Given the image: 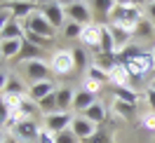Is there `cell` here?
<instances>
[{
	"mask_svg": "<svg viewBox=\"0 0 155 143\" xmlns=\"http://www.w3.org/2000/svg\"><path fill=\"white\" fill-rule=\"evenodd\" d=\"M106 115H108V110H106V106L101 103V101H97L94 106H89L87 110L82 113V117H87L89 122H94L99 127V124H104L106 122Z\"/></svg>",
	"mask_w": 155,
	"mask_h": 143,
	"instance_id": "obj_20",
	"label": "cell"
},
{
	"mask_svg": "<svg viewBox=\"0 0 155 143\" xmlns=\"http://www.w3.org/2000/svg\"><path fill=\"white\" fill-rule=\"evenodd\" d=\"M94 103H97V96L89 94L87 89H82V87H80L75 92V96H73V110H75V115H82L89 106H94Z\"/></svg>",
	"mask_w": 155,
	"mask_h": 143,
	"instance_id": "obj_15",
	"label": "cell"
},
{
	"mask_svg": "<svg viewBox=\"0 0 155 143\" xmlns=\"http://www.w3.org/2000/svg\"><path fill=\"white\" fill-rule=\"evenodd\" d=\"M125 68H127V73L132 75V82H134V80L146 77V75H148V73L155 68L153 52H143L141 57H134V59H129V61H125Z\"/></svg>",
	"mask_w": 155,
	"mask_h": 143,
	"instance_id": "obj_3",
	"label": "cell"
},
{
	"mask_svg": "<svg viewBox=\"0 0 155 143\" xmlns=\"http://www.w3.org/2000/svg\"><path fill=\"white\" fill-rule=\"evenodd\" d=\"M87 80H94V82H99V85H106L108 82V73L101 70V68H97V66H92L87 70Z\"/></svg>",
	"mask_w": 155,
	"mask_h": 143,
	"instance_id": "obj_31",
	"label": "cell"
},
{
	"mask_svg": "<svg viewBox=\"0 0 155 143\" xmlns=\"http://www.w3.org/2000/svg\"><path fill=\"white\" fill-rule=\"evenodd\" d=\"M38 7H40L38 2H10V5H7V10L12 12V17L19 19V21H26L31 14L38 12Z\"/></svg>",
	"mask_w": 155,
	"mask_h": 143,
	"instance_id": "obj_14",
	"label": "cell"
},
{
	"mask_svg": "<svg viewBox=\"0 0 155 143\" xmlns=\"http://www.w3.org/2000/svg\"><path fill=\"white\" fill-rule=\"evenodd\" d=\"M2 63H5V59H2V54H0V70H2Z\"/></svg>",
	"mask_w": 155,
	"mask_h": 143,
	"instance_id": "obj_45",
	"label": "cell"
},
{
	"mask_svg": "<svg viewBox=\"0 0 155 143\" xmlns=\"http://www.w3.org/2000/svg\"><path fill=\"white\" fill-rule=\"evenodd\" d=\"M0 143H2V132H0Z\"/></svg>",
	"mask_w": 155,
	"mask_h": 143,
	"instance_id": "obj_46",
	"label": "cell"
},
{
	"mask_svg": "<svg viewBox=\"0 0 155 143\" xmlns=\"http://www.w3.org/2000/svg\"><path fill=\"white\" fill-rule=\"evenodd\" d=\"M73 59H75V68H78V70L87 66V54H85V49H82V47L73 49Z\"/></svg>",
	"mask_w": 155,
	"mask_h": 143,
	"instance_id": "obj_34",
	"label": "cell"
},
{
	"mask_svg": "<svg viewBox=\"0 0 155 143\" xmlns=\"http://www.w3.org/2000/svg\"><path fill=\"white\" fill-rule=\"evenodd\" d=\"M66 17H68V21H75L80 26L94 24L92 2H85V0H71V2H66Z\"/></svg>",
	"mask_w": 155,
	"mask_h": 143,
	"instance_id": "obj_2",
	"label": "cell"
},
{
	"mask_svg": "<svg viewBox=\"0 0 155 143\" xmlns=\"http://www.w3.org/2000/svg\"><path fill=\"white\" fill-rule=\"evenodd\" d=\"M61 33H64V38H66V40H80L82 26H80V24H75V21H66V26L61 28Z\"/></svg>",
	"mask_w": 155,
	"mask_h": 143,
	"instance_id": "obj_30",
	"label": "cell"
},
{
	"mask_svg": "<svg viewBox=\"0 0 155 143\" xmlns=\"http://www.w3.org/2000/svg\"><path fill=\"white\" fill-rule=\"evenodd\" d=\"M113 113H115L117 117L127 120V122H134V117H136V106H132V103H125V101H117V99H113Z\"/></svg>",
	"mask_w": 155,
	"mask_h": 143,
	"instance_id": "obj_23",
	"label": "cell"
},
{
	"mask_svg": "<svg viewBox=\"0 0 155 143\" xmlns=\"http://www.w3.org/2000/svg\"><path fill=\"white\" fill-rule=\"evenodd\" d=\"M24 26H26V31L35 33V35H42V38H47V40H54V35H57V28L40 14V10L35 14H31L28 19L24 21Z\"/></svg>",
	"mask_w": 155,
	"mask_h": 143,
	"instance_id": "obj_7",
	"label": "cell"
},
{
	"mask_svg": "<svg viewBox=\"0 0 155 143\" xmlns=\"http://www.w3.org/2000/svg\"><path fill=\"white\" fill-rule=\"evenodd\" d=\"M108 82H110L113 87H129L132 85V75L127 73L125 63H117V66L108 73Z\"/></svg>",
	"mask_w": 155,
	"mask_h": 143,
	"instance_id": "obj_17",
	"label": "cell"
},
{
	"mask_svg": "<svg viewBox=\"0 0 155 143\" xmlns=\"http://www.w3.org/2000/svg\"><path fill=\"white\" fill-rule=\"evenodd\" d=\"M153 33H155V26H153V21H148V19H143L139 26L134 28V38H139V40H146V38H153Z\"/></svg>",
	"mask_w": 155,
	"mask_h": 143,
	"instance_id": "obj_28",
	"label": "cell"
},
{
	"mask_svg": "<svg viewBox=\"0 0 155 143\" xmlns=\"http://www.w3.org/2000/svg\"><path fill=\"white\" fill-rule=\"evenodd\" d=\"M59 87L54 80H45V82H35V85H28V99L31 101H35V103H40L42 99H47V96H52L54 92H57Z\"/></svg>",
	"mask_w": 155,
	"mask_h": 143,
	"instance_id": "obj_11",
	"label": "cell"
},
{
	"mask_svg": "<svg viewBox=\"0 0 155 143\" xmlns=\"http://www.w3.org/2000/svg\"><path fill=\"white\" fill-rule=\"evenodd\" d=\"M73 96L75 92L66 85H59L57 89V106H59V113H68L71 108H73Z\"/></svg>",
	"mask_w": 155,
	"mask_h": 143,
	"instance_id": "obj_18",
	"label": "cell"
},
{
	"mask_svg": "<svg viewBox=\"0 0 155 143\" xmlns=\"http://www.w3.org/2000/svg\"><path fill=\"white\" fill-rule=\"evenodd\" d=\"M7 80H10V73H7V70H0V94L5 92V85H7Z\"/></svg>",
	"mask_w": 155,
	"mask_h": 143,
	"instance_id": "obj_44",
	"label": "cell"
},
{
	"mask_svg": "<svg viewBox=\"0 0 155 143\" xmlns=\"http://www.w3.org/2000/svg\"><path fill=\"white\" fill-rule=\"evenodd\" d=\"M141 127H143L146 132H155V113H153V110L146 113L143 117H141Z\"/></svg>",
	"mask_w": 155,
	"mask_h": 143,
	"instance_id": "obj_36",
	"label": "cell"
},
{
	"mask_svg": "<svg viewBox=\"0 0 155 143\" xmlns=\"http://www.w3.org/2000/svg\"><path fill=\"white\" fill-rule=\"evenodd\" d=\"M73 120H75V115L71 113V110H68V113H52V115H45V129L57 136V134L71 129Z\"/></svg>",
	"mask_w": 155,
	"mask_h": 143,
	"instance_id": "obj_9",
	"label": "cell"
},
{
	"mask_svg": "<svg viewBox=\"0 0 155 143\" xmlns=\"http://www.w3.org/2000/svg\"><path fill=\"white\" fill-rule=\"evenodd\" d=\"M12 19V12L10 10H5V12H0V33H2V28L7 26V21Z\"/></svg>",
	"mask_w": 155,
	"mask_h": 143,
	"instance_id": "obj_42",
	"label": "cell"
},
{
	"mask_svg": "<svg viewBox=\"0 0 155 143\" xmlns=\"http://www.w3.org/2000/svg\"><path fill=\"white\" fill-rule=\"evenodd\" d=\"M71 132L75 134L80 141L85 143L87 138H92L94 134L99 132V127L94 122H89L87 117H82V115H75V120H73V124H71Z\"/></svg>",
	"mask_w": 155,
	"mask_h": 143,
	"instance_id": "obj_10",
	"label": "cell"
},
{
	"mask_svg": "<svg viewBox=\"0 0 155 143\" xmlns=\"http://www.w3.org/2000/svg\"><path fill=\"white\" fill-rule=\"evenodd\" d=\"M146 101H148V106H150V110L155 113V87L153 85L146 89Z\"/></svg>",
	"mask_w": 155,
	"mask_h": 143,
	"instance_id": "obj_41",
	"label": "cell"
},
{
	"mask_svg": "<svg viewBox=\"0 0 155 143\" xmlns=\"http://www.w3.org/2000/svg\"><path fill=\"white\" fill-rule=\"evenodd\" d=\"M38 10L57 31L66 26V21H68V17H66V2H40Z\"/></svg>",
	"mask_w": 155,
	"mask_h": 143,
	"instance_id": "obj_6",
	"label": "cell"
},
{
	"mask_svg": "<svg viewBox=\"0 0 155 143\" xmlns=\"http://www.w3.org/2000/svg\"><path fill=\"white\" fill-rule=\"evenodd\" d=\"M24 35H26L24 21H19V19L12 17V19L7 21V26L2 28V33H0V40H24Z\"/></svg>",
	"mask_w": 155,
	"mask_h": 143,
	"instance_id": "obj_13",
	"label": "cell"
},
{
	"mask_svg": "<svg viewBox=\"0 0 155 143\" xmlns=\"http://www.w3.org/2000/svg\"><path fill=\"white\" fill-rule=\"evenodd\" d=\"M49 68L54 75H68L75 70V59H73V49H57L49 57Z\"/></svg>",
	"mask_w": 155,
	"mask_h": 143,
	"instance_id": "obj_5",
	"label": "cell"
},
{
	"mask_svg": "<svg viewBox=\"0 0 155 143\" xmlns=\"http://www.w3.org/2000/svg\"><path fill=\"white\" fill-rule=\"evenodd\" d=\"M2 143H24V141H21L19 136H14L12 132H5L2 134Z\"/></svg>",
	"mask_w": 155,
	"mask_h": 143,
	"instance_id": "obj_43",
	"label": "cell"
},
{
	"mask_svg": "<svg viewBox=\"0 0 155 143\" xmlns=\"http://www.w3.org/2000/svg\"><path fill=\"white\" fill-rule=\"evenodd\" d=\"M38 59H45L42 54V49L38 45H33L28 40H24V47H21V54H19V61L21 63H26V61H38Z\"/></svg>",
	"mask_w": 155,
	"mask_h": 143,
	"instance_id": "obj_22",
	"label": "cell"
},
{
	"mask_svg": "<svg viewBox=\"0 0 155 143\" xmlns=\"http://www.w3.org/2000/svg\"><path fill=\"white\" fill-rule=\"evenodd\" d=\"M57 143H80V138H78L71 129H66V132L57 134Z\"/></svg>",
	"mask_w": 155,
	"mask_h": 143,
	"instance_id": "obj_35",
	"label": "cell"
},
{
	"mask_svg": "<svg viewBox=\"0 0 155 143\" xmlns=\"http://www.w3.org/2000/svg\"><path fill=\"white\" fill-rule=\"evenodd\" d=\"M99 40H101V24L82 26V33H80V40H78L82 47H94V49H99Z\"/></svg>",
	"mask_w": 155,
	"mask_h": 143,
	"instance_id": "obj_12",
	"label": "cell"
},
{
	"mask_svg": "<svg viewBox=\"0 0 155 143\" xmlns=\"http://www.w3.org/2000/svg\"><path fill=\"white\" fill-rule=\"evenodd\" d=\"M101 87H104V85H99V82H94V80H87V77H85V85H82V89H87L89 94L97 96L99 92H101Z\"/></svg>",
	"mask_w": 155,
	"mask_h": 143,
	"instance_id": "obj_37",
	"label": "cell"
},
{
	"mask_svg": "<svg viewBox=\"0 0 155 143\" xmlns=\"http://www.w3.org/2000/svg\"><path fill=\"white\" fill-rule=\"evenodd\" d=\"M85 143H110V138H108L104 132H97L94 136H92V138H87Z\"/></svg>",
	"mask_w": 155,
	"mask_h": 143,
	"instance_id": "obj_40",
	"label": "cell"
},
{
	"mask_svg": "<svg viewBox=\"0 0 155 143\" xmlns=\"http://www.w3.org/2000/svg\"><path fill=\"white\" fill-rule=\"evenodd\" d=\"M153 87H155V82H153Z\"/></svg>",
	"mask_w": 155,
	"mask_h": 143,
	"instance_id": "obj_48",
	"label": "cell"
},
{
	"mask_svg": "<svg viewBox=\"0 0 155 143\" xmlns=\"http://www.w3.org/2000/svg\"><path fill=\"white\" fill-rule=\"evenodd\" d=\"M143 19H146V12H143V7H141L139 2L120 0V2H115V10H113V14H110V21H108V24L122 26V28H127V31L134 33V28Z\"/></svg>",
	"mask_w": 155,
	"mask_h": 143,
	"instance_id": "obj_1",
	"label": "cell"
},
{
	"mask_svg": "<svg viewBox=\"0 0 155 143\" xmlns=\"http://www.w3.org/2000/svg\"><path fill=\"white\" fill-rule=\"evenodd\" d=\"M38 108H40V113L42 115H52V113H59V106H57V92L52 96H47V99H42L38 103Z\"/></svg>",
	"mask_w": 155,
	"mask_h": 143,
	"instance_id": "obj_29",
	"label": "cell"
},
{
	"mask_svg": "<svg viewBox=\"0 0 155 143\" xmlns=\"http://www.w3.org/2000/svg\"><path fill=\"white\" fill-rule=\"evenodd\" d=\"M21 47H24V40H0V54L2 59H19Z\"/></svg>",
	"mask_w": 155,
	"mask_h": 143,
	"instance_id": "obj_19",
	"label": "cell"
},
{
	"mask_svg": "<svg viewBox=\"0 0 155 143\" xmlns=\"http://www.w3.org/2000/svg\"><path fill=\"white\" fill-rule=\"evenodd\" d=\"M24 40H28V42H33V45H38L40 49H45L52 42V40H47V38H42V35H35V33H31V31H26V35H24Z\"/></svg>",
	"mask_w": 155,
	"mask_h": 143,
	"instance_id": "obj_33",
	"label": "cell"
},
{
	"mask_svg": "<svg viewBox=\"0 0 155 143\" xmlns=\"http://www.w3.org/2000/svg\"><path fill=\"white\" fill-rule=\"evenodd\" d=\"M117 63H120V61H117V54H104V52H97V57H94V66L101 68V70H106V73H110Z\"/></svg>",
	"mask_w": 155,
	"mask_h": 143,
	"instance_id": "obj_25",
	"label": "cell"
},
{
	"mask_svg": "<svg viewBox=\"0 0 155 143\" xmlns=\"http://www.w3.org/2000/svg\"><path fill=\"white\" fill-rule=\"evenodd\" d=\"M38 143H57V136L52 132H47V129H42L40 136H38Z\"/></svg>",
	"mask_w": 155,
	"mask_h": 143,
	"instance_id": "obj_38",
	"label": "cell"
},
{
	"mask_svg": "<svg viewBox=\"0 0 155 143\" xmlns=\"http://www.w3.org/2000/svg\"><path fill=\"white\" fill-rule=\"evenodd\" d=\"M108 26H110V33H113V40H115V54L122 52L127 45H132V38H134L132 31L122 28V26H113V24H108Z\"/></svg>",
	"mask_w": 155,
	"mask_h": 143,
	"instance_id": "obj_16",
	"label": "cell"
},
{
	"mask_svg": "<svg viewBox=\"0 0 155 143\" xmlns=\"http://www.w3.org/2000/svg\"><path fill=\"white\" fill-rule=\"evenodd\" d=\"M10 120H12V110H10V106L2 101V96H0V129H2V127H7Z\"/></svg>",
	"mask_w": 155,
	"mask_h": 143,
	"instance_id": "obj_32",
	"label": "cell"
},
{
	"mask_svg": "<svg viewBox=\"0 0 155 143\" xmlns=\"http://www.w3.org/2000/svg\"><path fill=\"white\" fill-rule=\"evenodd\" d=\"M153 59H155V47H153Z\"/></svg>",
	"mask_w": 155,
	"mask_h": 143,
	"instance_id": "obj_47",
	"label": "cell"
},
{
	"mask_svg": "<svg viewBox=\"0 0 155 143\" xmlns=\"http://www.w3.org/2000/svg\"><path fill=\"white\" fill-rule=\"evenodd\" d=\"M113 99L136 106V101H139V94H136L134 87H113Z\"/></svg>",
	"mask_w": 155,
	"mask_h": 143,
	"instance_id": "obj_26",
	"label": "cell"
},
{
	"mask_svg": "<svg viewBox=\"0 0 155 143\" xmlns=\"http://www.w3.org/2000/svg\"><path fill=\"white\" fill-rule=\"evenodd\" d=\"M2 94H17V96H28V87L21 82L17 75H10L7 85H5V92Z\"/></svg>",
	"mask_w": 155,
	"mask_h": 143,
	"instance_id": "obj_27",
	"label": "cell"
},
{
	"mask_svg": "<svg viewBox=\"0 0 155 143\" xmlns=\"http://www.w3.org/2000/svg\"><path fill=\"white\" fill-rule=\"evenodd\" d=\"M10 132L26 143V141H38V136H40L42 129H40V124L35 122V120H19V122H14L10 127Z\"/></svg>",
	"mask_w": 155,
	"mask_h": 143,
	"instance_id": "obj_8",
	"label": "cell"
},
{
	"mask_svg": "<svg viewBox=\"0 0 155 143\" xmlns=\"http://www.w3.org/2000/svg\"><path fill=\"white\" fill-rule=\"evenodd\" d=\"M97 52L115 54V40H113V33H110V26H108V24H101V40H99V49Z\"/></svg>",
	"mask_w": 155,
	"mask_h": 143,
	"instance_id": "obj_21",
	"label": "cell"
},
{
	"mask_svg": "<svg viewBox=\"0 0 155 143\" xmlns=\"http://www.w3.org/2000/svg\"><path fill=\"white\" fill-rule=\"evenodd\" d=\"M143 12H146V19H148V21H153V24H155V0H150V2H146Z\"/></svg>",
	"mask_w": 155,
	"mask_h": 143,
	"instance_id": "obj_39",
	"label": "cell"
},
{
	"mask_svg": "<svg viewBox=\"0 0 155 143\" xmlns=\"http://www.w3.org/2000/svg\"><path fill=\"white\" fill-rule=\"evenodd\" d=\"M21 70H24V77L28 80L31 85H35V82H45V80H52V68L45 59H38V61H26V63H21Z\"/></svg>",
	"mask_w": 155,
	"mask_h": 143,
	"instance_id": "obj_4",
	"label": "cell"
},
{
	"mask_svg": "<svg viewBox=\"0 0 155 143\" xmlns=\"http://www.w3.org/2000/svg\"><path fill=\"white\" fill-rule=\"evenodd\" d=\"M113 10H115V2H113V0H94V2H92V12H94V17H99V19L110 21Z\"/></svg>",
	"mask_w": 155,
	"mask_h": 143,
	"instance_id": "obj_24",
	"label": "cell"
}]
</instances>
